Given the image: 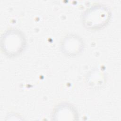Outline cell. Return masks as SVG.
Returning a JSON list of instances; mask_svg holds the SVG:
<instances>
[{"mask_svg": "<svg viewBox=\"0 0 121 121\" xmlns=\"http://www.w3.org/2000/svg\"><path fill=\"white\" fill-rule=\"evenodd\" d=\"M25 46V38L18 30H9L2 37L1 46L7 56L14 57L17 55L22 52Z\"/></svg>", "mask_w": 121, "mask_h": 121, "instance_id": "cell-2", "label": "cell"}, {"mask_svg": "<svg viewBox=\"0 0 121 121\" xmlns=\"http://www.w3.org/2000/svg\"><path fill=\"white\" fill-rule=\"evenodd\" d=\"M83 43L81 39L75 35L66 36L61 43V49L67 55L73 56L80 53L83 49Z\"/></svg>", "mask_w": 121, "mask_h": 121, "instance_id": "cell-3", "label": "cell"}, {"mask_svg": "<svg viewBox=\"0 0 121 121\" xmlns=\"http://www.w3.org/2000/svg\"><path fill=\"white\" fill-rule=\"evenodd\" d=\"M110 14L109 9L102 5L94 6L84 13L83 22L87 28L97 30L104 26L109 22Z\"/></svg>", "mask_w": 121, "mask_h": 121, "instance_id": "cell-1", "label": "cell"}, {"mask_svg": "<svg viewBox=\"0 0 121 121\" xmlns=\"http://www.w3.org/2000/svg\"><path fill=\"white\" fill-rule=\"evenodd\" d=\"M53 117L56 118L57 120H64V117L67 118V120H74L73 118L77 117V112L73 107L69 104L60 105L55 110L54 112Z\"/></svg>", "mask_w": 121, "mask_h": 121, "instance_id": "cell-4", "label": "cell"}]
</instances>
